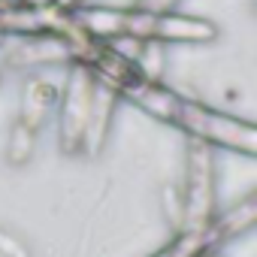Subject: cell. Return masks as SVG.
Masks as SVG:
<instances>
[{"label": "cell", "mask_w": 257, "mask_h": 257, "mask_svg": "<svg viewBox=\"0 0 257 257\" xmlns=\"http://www.w3.org/2000/svg\"><path fill=\"white\" fill-rule=\"evenodd\" d=\"M161 209H164V215H167V221L173 224V230L176 233H182V227H185V209H182V194H179V188H164V194H161Z\"/></svg>", "instance_id": "8fae6325"}, {"label": "cell", "mask_w": 257, "mask_h": 257, "mask_svg": "<svg viewBox=\"0 0 257 257\" xmlns=\"http://www.w3.org/2000/svg\"><path fill=\"white\" fill-rule=\"evenodd\" d=\"M167 124L185 131L191 140H200L206 146H221V149H233L239 155H254L257 152V131L251 121L233 118L227 112H218L194 97H176L173 112L167 118Z\"/></svg>", "instance_id": "7a4b0ae2"}, {"label": "cell", "mask_w": 257, "mask_h": 257, "mask_svg": "<svg viewBox=\"0 0 257 257\" xmlns=\"http://www.w3.org/2000/svg\"><path fill=\"white\" fill-rule=\"evenodd\" d=\"M257 221V194H245L239 203H233L227 212H215L209 227L200 233L206 248H218L224 242H233L236 236H242L245 230H251Z\"/></svg>", "instance_id": "8992f818"}, {"label": "cell", "mask_w": 257, "mask_h": 257, "mask_svg": "<svg viewBox=\"0 0 257 257\" xmlns=\"http://www.w3.org/2000/svg\"><path fill=\"white\" fill-rule=\"evenodd\" d=\"M191 257H221V254H218V248H206V245H203V248H197Z\"/></svg>", "instance_id": "4fadbf2b"}, {"label": "cell", "mask_w": 257, "mask_h": 257, "mask_svg": "<svg viewBox=\"0 0 257 257\" xmlns=\"http://www.w3.org/2000/svg\"><path fill=\"white\" fill-rule=\"evenodd\" d=\"M197 248H203V236L200 233H176V239L167 248L155 251L152 257H191Z\"/></svg>", "instance_id": "30bf717a"}, {"label": "cell", "mask_w": 257, "mask_h": 257, "mask_svg": "<svg viewBox=\"0 0 257 257\" xmlns=\"http://www.w3.org/2000/svg\"><path fill=\"white\" fill-rule=\"evenodd\" d=\"M137 7H143V10H176L179 0H137Z\"/></svg>", "instance_id": "7c38bea8"}, {"label": "cell", "mask_w": 257, "mask_h": 257, "mask_svg": "<svg viewBox=\"0 0 257 257\" xmlns=\"http://www.w3.org/2000/svg\"><path fill=\"white\" fill-rule=\"evenodd\" d=\"M58 85L43 79V76H31L22 85V103H19V118L34 124L37 131H43V124L49 121V115L58 109Z\"/></svg>", "instance_id": "52a82bcc"}, {"label": "cell", "mask_w": 257, "mask_h": 257, "mask_svg": "<svg viewBox=\"0 0 257 257\" xmlns=\"http://www.w3.org/2000/svg\"><path fill=\"white\" fill-rule=\"evenodd\" d=\"M58 4H61V0H58ZM73 4H79V0H64V7H73Z\"/></svg>", "instance_id": "5bb4252c"}, {"label": "cell", "mask_w": 257, "mask_h": 257, "mask_svg": "<svg viewBox=\"0 0 257 257\" xmlns=\"http://www.w3.org/2000/svg\"><path fill=\"white\" fill-rule=\"evenodd\" d=\"M37 140H40V131H37L34 124L22 121V118L16 115L13 124H10V134H7V149H4L7 164H10L13 170L28 167V164L34 161V155H37Z\"/></svg>", "instance_id": "ba28073f"}, {"label": "cell", "mask_w": 257, "mask_h": 257, "mask_svg": "<svg viewBox=\"0 0 257 257\" xmlns=\"http://www.w3.org/2000/svg\"><path fill=\"white\" fill-rule=\"evenodd\" d=\"M118 106V91L100 79H94V100H91V115L85 124V137H82V158H100L109 134H112V118Z\"/></svg>", "instance_id": "5b68a950"}, {"label": "cell", "mask_w": 257, "mask_h": 257, "mask_svg": "<svg viewBox=\"0 0 257 257\" xmlns=\"http://www.w3.org/2000/svg\"><path fill=\"white\" fill-rule=\"evenodd\" d=\"M94 100V73L73 61L64 82V97H58V143L67 158H82V137Z\"/></svg>", "instance_id": "277c9868"}, {"label": "cell", "mask_w": 257, "mask_h": 257, "mask_svg": "<svg viewBox=\"0 0 257 257\" xmlns=\"http://www.w3.org/2000/svg\"><path fill=\"white\" fill-rule=\"evenodd\" d=\"M182 209L185 227L182 233H203L215 215L218 200V179H215V155L212 146L200 140H188L185 149V179H182Z\"/></svg>", "instance_id": "3957f363"}, {"label": "cell", "mask_w": 257, "mask_h": 257, "mask_svg": "<svg viewBox=\"0 0 257 257\" xmlns=\"http://www.w3.org/2000/svg\"><path fill=\"white\" fill-rule=\"evenodd\" d=\"M0 257H37V248L22 230L0 224Z\"/></svg>", "instance_id": "9c48e42d"}, {"label": "cell", "mask_w": 257, "mask_h": 257, "mask_svg": "<svg viewBox=\"0 0 257 257\" xmlns=\"http://www.w3.org/2000/svg\"><path fill=\"white\" fill-rule=\"evenodd\" d=\"M70 16L76 25L94 40H143V43H215L218 25L200 16H188L179 10H143V7H97V4H73Z\"/></svg>", "instance_id": "6da1fadb"}]
</instances>
